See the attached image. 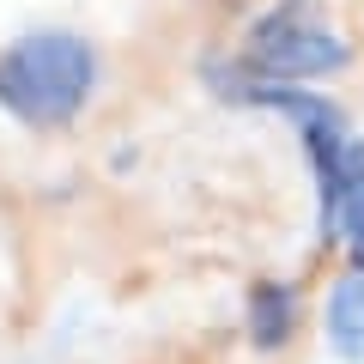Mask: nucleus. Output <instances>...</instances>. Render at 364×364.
<instances>
[{
    "label": "nucleus",
    "mask_w": 364,
    "mask_h": 364,
    "mask_svg": "<svg viewBox=\"0 0 364 364\" xmlns=\"http://www.w3.org/2000/svg\"><path fill=\"white\" fill-rule=\"evenodd\" d=\"M91 85H97V55L73 31H31L13 49H0V109H13L31 128L73 122Z\"/></svg>",
    "instance_id": "1"
},
{
    "label": "nucleus",
    "mask_w": 364,
    "mask_h": 364,
    "mask_svg": "<svg viewBox=\"0 0 364 364\" xmlns=\"http://www.w3.org/2000/svg\"><path fill=\"white\" fill-rule=\"evenodd\" d=\"M243 61L255 79L286 85V79H316V73L346 67L352 49H346V37H340V25L328 18L322 0H279L273 13L255 18V31L243 43Z\"/></svg>",
    "instance_id": "2"
},
{
    "label": "nucleus",
    "mask_w": 364,
    "mask_h": 364,
    "mask_svg": "<svg viewBox=\"0 0 364 364\" xmlns=\"http://www.w3.org/2000/svg\"><path fill=\"white\" fill-rule=\"evenodd\" d=\"M316 188H322V231L364 249V140L358 134L340 146V158L328 170H316Z\"/></svg>",
    "instance_id": "3"
},
{
    "label": "nucleus",
    "mask_w": 364,
    "mask_h": 364,
    "mask_svg": "<svg viewBox=\"0 0 364 364\" xmlns=\"http://www.w3.org/2000/svg\"><path fill=\"white\" fill-rule=\"evenodd\" d=\"M328 334L346 358H364V267H352L328 298Z\"/></svg>",
    "instance_id": "4"
},
{
    "label": "nucleus",
    "mask_w": 364,
    "mask_h": 364,
    "mask_svg": "<svg viewBox=\"0 0 364 364\" xmlns=\"http://www.w3.org/2000/svg\"><path fill=\"white\" fill-rule=\"evenodd\" d=\"M291 316H298V298H291L286 286H255V298H249V328H255L261 346H279V340L291 334Z\"/></svg>",
    "instance_id": "5"
}]
</instances>
